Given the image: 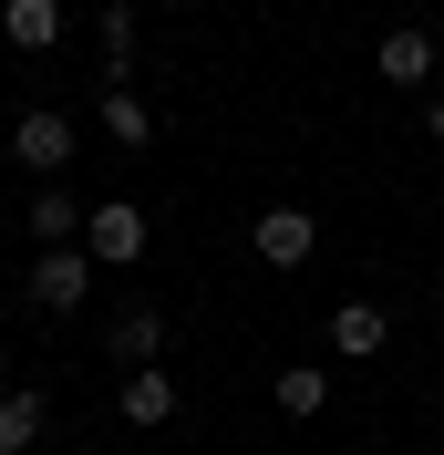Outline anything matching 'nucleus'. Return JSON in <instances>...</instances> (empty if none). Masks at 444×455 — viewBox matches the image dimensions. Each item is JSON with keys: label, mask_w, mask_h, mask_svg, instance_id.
<instances>
[{"label": "nucleus", "mask_w": 444, "mask_h": 455, "mask_svg": "<svg viewBox=\"0 0 444 455\" xmlns=\"http://www.w3.org/2000/svg\"><path fill=\"white\" fill-rule=\"evenodd\" d=\"M31 435H42V394H31V383H11V394H0V455H21Z\"/></svg>", "instance_id": "nucleus-12"}, {"label": "nucleus", "mask_w": 444, "mask_h": 455, "mask_svg": "<svg viewBox=\"0 0 444 455\" xmlns=\"http://www.w3.org/2000/svg\"><path fill=\"white\" fill-rule=\"evenodd\" d=\"M249 249L269 259V269H300V259L321 249V218H310V207H258V228H249Z\"/></svg>", "instance_id": "nucleus-4"}, {"label": "nucleus", "mask_w": 444, "mask_h": 455, "mask_svg": "<svg viewBox=\"0 0 444 455\" xmlns=\"http://www.w3.org/2000/svg\"><path fill=\"white\" fill-rule=\"evenodd\" d=\"M93 290V249H31V300L42 311H83Z\"/></svg>", "instance_id": "nucleus-3"}, {"label": "nucleus", "mask_w": 444, "mask_h": 455, "mask_svg": "<svg viewBox=\"0 0 444 455\" xmlns=\"http://www.w3.org/2000/svg\"><path fill=\"white\" fill-rule=\"evenodd\" d=\"M372 62H383V84H424V73L444 62V31H434V21H392Z\"/></svg>", "instance_id": "nucleus-5"}, {"label": "nucleus", "mask_w": 444, "mask_h": 455, "mask_svg": "<svg viewBox=\"0 0 444 455\" xmlns=\"http://www.w3.org/2000/svg\"><path fill=\"white\" fill-rule=\"evenodd\" d=\"M321 403H331V372L321 363H279V414H289V425H310Z\"/></svg>", "instance_id": "nucleus-8"}, {"label": "nucleus", "mask_w": 444, "mask_h": 455, "mask_svg": "<svg viewBox=\"0 0 444 455\" xmlns=\"http://www.w3.org/2000/svg\"><path fill=\"white\" fill-rule=\"evenodd\" d=\"M104 11H135V0H104Z\"/></svg>", "instance_id": "nucleus-15"}, {"label": "nucleus", "mask_w": 444, "mask_h": 455, "mask_svg": "<svg viewBox=\"0 0 444 455\" xmlns=\"http://www.w3.org/2000/svg\"><path fill=\"white\" fill-rule=\"evenodd\" d=\"M155 352H166V311H124V321H114V363H124V372H145Z\"/></svg>", "instance_id": "nucleus-11"}, {"label": "nucleus", "mask_w": 444, "mask_h": 455, "mask_svg": "<svg viewBox=\"0 0 444 455\" xmlns=\"http://www.w3.org/2000/svg\"><path fill=\"white\" fill-rule=\"evenodd\" d=\"M424 135H434V145H444V93H434V104H424Z\"/></svg>", "instance_id": "nucleus-14"}, {"label": "nucleus", "mask_w": 444, "mask_h": 455, "mask_svg": "<svg viewBox=\"0 0 444 455\" xmlns=\"http://www.w3.org/2000/svg\"><path fill=\"white\" fill-rule=\"evenodd\" d=\"M0 42L11 52H52L62 42V0H0Z\"/></svg>", "instance_id": "nucleus-7"}, {"label": "nucleus", "mask_w": 444, "mask_h": 455, "mask_svg": "<svg viewBox=\"0 0 444 455\" xmlns=\"http://www.w3.org/2000/svg\"><path fill=\"white\" fill-rule=\"evenodd\" d=\"M0 394H11V372H0Z\"/></svg>", "instance_id": "nucleus-16"}, {"label": "nucleus", "mask_w": 444, "mask_h": 455, "mask_svg": "<svg viewBox=\"0 0 444 455\" xmlns=\"http://www.w3.org/2000/svg\"><path fill=\"white\" fill-rule=\"evenodd\" d=\"M73 145H83V124H73V114H52V104H31L21 124H11V156H21L31 176H62V166H73Z\"/></svg>", "instance_id": "nucleus-2"}, {"label": "nucleus", "mask_w": 444, "mask_h": 455, "mask_svg": "<svg viewBox=\"0 0 444 455\" xmlns=\"http://www.w3.org/2000/svg\"><path fill=\"white\" fill-rule=\"evenodd\" d=\"M145 238H155V228H145V207H135V197H93V218H83L93 269H135V259H145Z\"/></svg>", "instance_id": "nucleus-1"}, {"label": "nucleus", "mask_w": 444, "mask_h": 455, "mask_svg": "<svg viewBox=\"0 0 444 455\" xmlns=\"http://www.w3.org/2000/svg\"><path fill=\"white\" fill-rule=\"evenodd\" d=\"M383 341H392V311H383V300H341V311H331V352H341V363H372Z\"/></svg>", "instance_id": "nucleus-6"}, {"label": "nucleus", "mask_w": 444, "mask_h": 455, "mask_svg": "<svg viewBox=\"0 0 444 455\" xmlns=\"http://www.w3.org/2000/svg\"><path fill=\"white\" fill-rule=\"evenodd\" d=\"M83 218H93L83 197H31V238L42 249H83Z\"/></svg>", "instance_id": "nucleus-10"}, {"label": "nucleus", "mask_w": 444, "mask_h": 455, "mask_svg": "<svg viewBox=\"0 0 444 455\" xmlns=\"http://www.w3.org/2000/svg\"><path fill=\"white\" fill-rule=\"evenodd\" d=\"M104 135L124 145V156H145V145H155V114H145L135 93H104Z\"/></svg>", "instance_id": "nucleus-13"}, {"label": "nucleus", "mask_w": 444, "mask_h": 455, "mask_svg": "<svg viewBox=\"0 0 444 455\" xmlns=\"http://www.w3.org/2000/svg\"><path fill=\"white\" fill-rule=\"evenodd\" d=\"M166 414H176V372H155V363L124 372V425H166Z\"/></svg>", "instance_id": "nucleus-9"}, {"label": "nucleus", "mask_w": 444, "mask_h": 455, "mask_svg": "<svg viewBox=\"0 0 444 455\" xmlns=\"http://www.w3.org/2000/svg\"><path fill=\"white\" fill-rule=\"evenodd\" d=\"M434 455H444V445H434Z\"/></svg>", "instance_id": "nucleus-17"}]
</instances>
